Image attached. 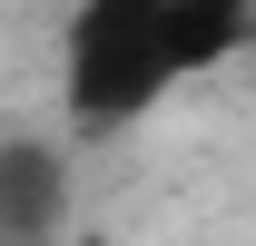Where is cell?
I'll use <instances>...</instances> for the list:
<instances>
[{
	"label": "cell",
	"mask_w": 256,
	"mask_h": 246,
	"mask_svg": "<svg viewBox=\"0 0 256 246\" xmlns=\"http://www.w3.org/2000/svg\"><path fill=\"white\" fill-rule=\"evenodd\" d=\"M168 89H188L168 0H69L60 20V138L108 148L128 128H148Z\"/></svg>",
	"instance_id": "obj_1"
},
{
	"label": "cell",
	"mask_w": 256,
	"mask_h": 246,
	"mask_svg": "<svg viewBox=\"0 0 256 246\" xmlns=\"http://www.w3.org/2000/svg\"><path fill=\"white\" fill-rule=\"evenodd\" d=\"M0 246H69V138L0 128Z\"/></svg>",
	"instance_id": "obj_2"
},
{
	"label": "cell",
	"mask_w": 256,
	"mask_h": 246,
	"mask_svg": "<svg viewBox=\"0 0 256 246\" xmlns=\"http://www.w3.org/2000/svg\"><path fill=\"white\" fill-rule=\"evenodd\" d=\"M168 30H178V69L217 79L226 60L256 50V0H168Z\"/></svg>",
	"instance_id": "obj_3"
}]
</instances>
